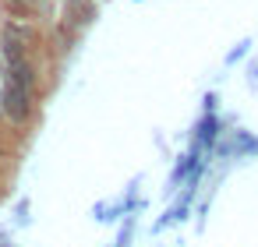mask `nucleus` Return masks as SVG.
I'll list each match as a JSON object with an SVG mask.
<instances>
[{
  "mask_svg": "<svg viewBox=\"0 0 258 247\" xmlns=\"http://www.w3.org/2000/svg\"><path fill=\"white\" fill-rule=\"evenodd\" d=\"M0 106L15 124H25L32 113V85H18V81H4V92H0Z\"/></svg>",
  "mask_w": 258,
  "mask_h": 247,
  "instance_id": "f257e3e1",
  "label": "nucleus"
},
{
  "mask_svg": "<svg viewBox=\"0 0 258 247\" xmlns=\"http://www.w3.org/2000/svg\"><path fill=\"white\" fill-rule=\"evenodd\" d=\"M8 4H11L18 15H25V11H32V8H36V0H8Z\"/></svg>",
  "mask_w": 258,
  "mask_h": 247,
  "instance_id": "f03ea898",
  "label": "nucleus"
}]
</instances>
